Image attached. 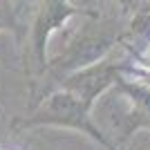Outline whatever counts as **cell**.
<instances>
[{
	"label": "cell",
	"mask_w": 150,
	"mask_h": 150,
	"mask_svg": "<svg viewBox=\"0 0 150 150\" xmlns=\"http://www.w3.org/2000/svg\"><path fill=\"white\" fill-rule=\"evenodd\" d=\"M119 25L112 18H99V13H96L69 38V43L63 47V52H58L52 61H47V69L56 81H63L65 76L108 58L112 50L119 45Z\"/></svg>",
	"instance_id": "1"
},
{
	"label": "cell",
	"mask_w": 150,
	"mask_h": 150,
	"mask_svg": "<svg viewBox=\"0 0 150 150\" xmlns=\"http://www.w3.org/2000/svg\"><path fill=\"white\" fill-rule=\"evenodd\" d=\"M40 125H54V128L76 130L81 134H88L103 150H119L101 132L99 123L92 117V110L85 108L76 96H72L69 92H65L61 88L47 92L27 117L16 121V128H40Z\"/></svg>",
	"instance_id": "2"
},
{
	"label": "cell",
	"mask_w": 150,
	"mask_h": 150,
	"mask_svg": "<svg viewBox=\"0 0 150 150\" xmlns=\"http://www.w3.org/2000/svg\"><path fill=\"white\" fill-rule=\"evenodd\" d=\"M79 13L81 16H92L90 11L79 9L76 5L65 2V0L40 2L29 27V56L38 72H47V43H50L52 34L56 29H61L69 18H74Z\"/></svg>",
	"instance_id": "3"
},
{
	"label": "cell",
	"mask_w": 150,
	"mask_h": 150,
	"mask_svg": "<svg viewBox=\"0 0 150 150\" xmlns=\"http://www.w3.org/2000/svg\"><path fill=\"white\" fill-rule=\"evenodd\" d=\"M123 69H125V63L117 61L110 54L108 58H103L96 65H90V67L81 69V72L65 76L63 81H58V88L69 92L72 96H76L85 108L92 110L94 103L117 85V81L123 74Z\"/></svg>",
	"instance_id": "4"
},
{
	"label": "cell",
	"mask_w": 150,
	"mask_h": 150,
	"mask_svg": "<svg viewBox=\"0 0 150 150\" xmlns=\"http://www.w3.org/2000/svg\"><path fill=\"white\" fill-rule=\"evenodd\" d=\"M0 31H16L18 34V20H16V9L11 2H0ZM20 38V34H18Z\"/></svg>",
	"instance_id": "5"
}]
</instances>
